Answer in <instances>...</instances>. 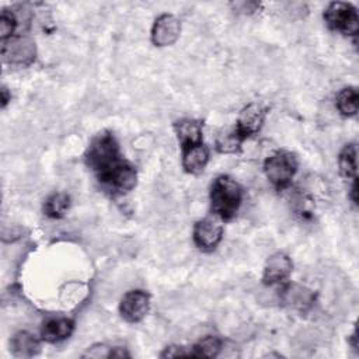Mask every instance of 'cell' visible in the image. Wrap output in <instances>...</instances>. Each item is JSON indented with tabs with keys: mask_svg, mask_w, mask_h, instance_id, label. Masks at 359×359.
<instances>
[{
	"mask_svg": "<svg viewBox=\"0 0 359 359\" xmlns=\"http://www.w3.org/2000/svg\"><path fill=\"white\" fill-rule=\"evenodd\" d=\"M243 199V189L229 175H219L210 187V206L222 220H230L238 210Z\"/></svg>",
	"mask_w": 359,
	"mask_h": 359,
	"instance_id": "6da1fadb",
	"label": "cell"
},
{
	"mask_svg": "<svg viewBox=\"0 0 359 359\" xmlns=\"http://www.w3.org/2000/svg\"><path fill=\"white\" fill-rule=\"evenodd\" d=\"M121 161L119 146L111 132H101L91 140L86 153V163L97 177L109 171Z\"/></svg>",
	"mask_w": 359,
	"mask_h": 359,
	"instance_id": "7a4b0ae2",
	"label": "cell"
},
{
	"mask_svg": "<svg viewBox=\"0 0 359 359\" xmlns=\"http://www.w3.org/2000/svg\"><path fill=\"white\" fill-rule=\"evenodd\" d=\"M297 171V160L290 151L279 150L271 154L264 163V172L268 181L282 189L289 185Z\"/></svg>",
	"mask_w": 359,
	"mask_h": 359,
	"instance_id": "3957f363",
	"label": "cell"
},
{
	"mask_svg": "<svg viewBox=\"0 0 359 359\" xmlns=\"http://www.w3.org/2000/svg\"><path fill=\"white\" fill-rule=\"evenodd\" d=\"M324 20L332 31L344 35H356L359 28L358 11L351 3L334 1L328 4L324 11Z\"/></svg>",
	"mask_w": 359,
	"mask_h": 359,
	"instance_id": "277c9868",
	"label": "cell"
},
{
	"mask_svg": "<svg viewBox=\"0 0 359 359\" xmlns=\"http://www.w3.org/2000/svg\"><path fill=\"white\" fill-rule=\"evenodd\" d=\"M36 46L35 42L25 35H14L13 38L1 42V56L8 65L28 66L35 60Z\"/></svg>",
	"mask_w": 359,
	"mask_h": 359,
	"instance_id": "5b68a950",
	"label": "cell"
},
{
	"mask_svg": "<svg viewBox=\"0 0 359 359\" xmlns=\"http://www.w3.org/2000/svg\"><path fill=\"white\" fill-rule=\"evenodd\" d=\"M97 178L105 188H108L114 194H126L136 187L137 172L130 163L122 160L114 168Z\"/></svg>",
	"mask_w": 359,
	"mask_h": 359,
	"instance_id": "8992f818",
	"label": "cell"
},
{
	"mask_svg": "<svg viewBox=\"0 0 359 359\" xmlns=\"http://www.w3.org/2000/svg\"><path fill=\"white\" fill-rule=\"evenodd\" d=\"M223 220L215 213L198 220L194 226V243L198 248L210 251L222 240L223 236Z\"/></svg>",
	"mask_w": 359,
	"mask_h": 359,
	"instance_id": "52a82bcc",
	"label": "cell"
},
{
	"mask_svg": "<svg viewBox=\"0 0 359 359\" xmlns=\"http://www.w3.org/2000/svg\"><path fill=\"white\" fill-rule=\"evenodd\" d=\"M150 309V296L147 292L135 289L123 294L119 303V313L128 323L142 321Z\"/></svg>",
	"mask_w": 359,
	"mask_h": 359,
	"instance_id": "ba28073f",
	"label": "cell"
},
{
	"mask_svg": "<svg viewBox=\"0 0 359 359\" xmlns=\"http://www.w3.org/2000/svg\"><path fill=\"white\" fill-rule=\"evenodd\" d=\"M181 32V22L172 14H161L151 28V42L156 46L172 45Z\"/></svg>",
	"mask_w": 359,
	"mask_h": 359,
	"instance_id": "9c48e42d",
	"label": "cell"
},
{
	"mask_svg": "<svg viewBox=\"0 0 359 359\" xmlns=\"http://www.w3.org/2000/svg\"><path fill=\"white\" fill-rule=\"evenodd\" d=\"M265 116H266V109L258 102H251L240 111L236 130L244 139H247L248 136L255 135L262 128L265 122Z\"/></svg>",
	"mask_w": 359,
	"mask_h": 359,
	"instance_id": "30bf717a",
	"label": "cell"
},
{
	"mask_svg": "<svg viewBox=\"0 0 359 359\" xmlns=\"http://www.w3.org/2000/svg\"><path fill=\"white\" fill-rule=\"evenodd\" d=\"M292 259L283 252H275L271 257H268L265 262L262 280L265 285L283 283L287 280L289 275L292 273Z\"/></svg>",
	"mask_w": 359,
	"mask_h": 359,
	"instance_id": "8fae6325",
	"label": "cell"
},
{
	"mask_svg": "<svg viewBox=\"0 0 359 359\" xmlns=\"http://www.w3.org/2000/svg\"><path fill=\"white\" fill-rule=\"evenodd\" d=\"M73 330H74L73 320L67 317H53V318H48L42 324L41 337L45 342L55 344L69 338Z\"/></svg>",
	"mask_w": 359,
	"mask_h": 359,
	"instance_id": "7c38bea8",
	"label": "cell"
},
{
	"mask_svg": "<svg viewBox=\"0 0 359 359\" xmlns=\"http://www.w3.org/2000/svg\"><path fill=\"white\" fill-rule=\"evenodd\" d=\"M314 293L300 285H286L282 290V302L290 309L306 310L314 303Z\"/></svg>",
	"mask_w": 359,
	"mask_h": 359,
	"instance_id": "4fadbf2b",
	"label": "cell"
},
{
	"mask_svg": "<svg viewBox=\"0 0 359 359\" xmlns=\"http://www.w3.org/2000/svg\"><path fill=\"white\" fill-rule=\"evenodd\" d=\"M175 135L182 149L202 143V123L196 119H181L174 125Z\"/></svg>",
	"mask_w": 359,
	"mask_h": 359,
	"instance_id": "5bb4252c",
	"label": "cell"
},
{
	"mask_svg": "<svg viewBox=\"0 0 359 359\" xmlns=\"http://www.w3.org/2000/svg\"><path fill=\"white\" fill-rule=\"evenodd\" d=\"M209 161V150L203 143L182 149V167L189 174H198L205 170Z\"/></svg>",
	"mask_w": 359,
	"mask_h": 359,
	"instance_id": "9a60e30c",
	"label": "cell"
},
{
	"mask_svg": "<svg viewBox=\"0 0 359 359\" xmlns=\"http://www.w3.org/2000/svg\"><path fill=\"white\" fill-rule=\"evenodd\" d=\"M41 351L39 339L28 331H18L11 338V352L17 358H32Z\"/></svg>",
	"mask_w": 359,
	"mask_h": 359,
	"instance_id": "2e32d148",
	"label": "cell"
},
{
	"mask_svg": "<svg viewBox=\"0 0 359 359\" xmlns=\"http://www.w3.org/2000/svg\"><path fill=\"white\" fill-rule=\"evenodd\" d=\"M359 94L356 87H345L337 95V108L345 116H355L358 114Z\"/></svg>",
	"mask_w": 359,
	"mask_h": 359,
	"instance_id": "e0dca14e",
	"label": "cell"
},
{
	"mask_svg": "<svg viewBox=\"0 0 359 359\" xmlns=\"http://www.w3.org/2000/svg\"><path fill=\"white\" fill-rule=\"evenodd\" d=\"M338 165H339V172L342 174V177H345L346 180H352L356 181V147L355 144L349 143L345 144L344 149L339 153L338 157Z\"/></svg>",
	"mask_w": 359,
	"mask_h": 359,
	"instance_id": "ac0fdd59",
	"label": "cell"
},
{
	"mask_svg": "<svg viewBox=\"0 0 359 359\" xmlns=\"http://www.w3.org/2000/svg\"><path fill=\"white\" fill-rule=\"evenodd\" d=\"M222 349V339L216 335H206L201 341H198L189 351V356L195 358H215L219 355Z\"/></svg>",
	"mask_w": 359,
	"mask_h": 359,
	"instance_id": "d6986e66",
	"label": "cell"
},
{
	"mask_svg": "<svg viewBox=\"0 0 359 359\" xmlns=\"http://www.w3.org/2000/svg\"><path fill=\"white\" fill-rule=\"evenodd\" d=\"M243 140L244 137L236 130V128L222 130L216 137V150L219 153H236L240 150Z\"/></svg>",
	"mask_w": 359,
	"mask_h": 359,
	"instance_id": "ffe728a7",
	"label": "cell"
},
{
	"mask_svg": "<svg viewBox=\"0 0 359 359\" xmlns=\"http://www.w3.org/2000/svg\"><path fill=\"white\" fill-rule=\"evenodd\" d=\"M70 206V199L66 194L57 192L50 195L43 205V212L46 216L53 217V219H59L62 216H65V213L67 212Z\"/></svg>",
	"mask_w": 359,
	"mask_h": 359,
	"instance_id": "44dd1931",
	"label": "cell"
},
{
	"mask_svg": "<svg viewBox=\"0 0 359 359\" xmlns=\"http://www.w3.org/2000/svg\"><path fill=\"white\" fill-rule=\"evenodd\" d=\"M18 20L14 14V11H8V10H3L1 15H0V36H1V42L7 41L10 38L14 36L15 29L18 28Z\"/></svg>",
	"mask_w": 359,
	"mask_h": 359,
	"instance_id": "7402d4cb",
	"label": "cell"
},
{
	"mask_svg": "<svg viewBox=\"0 0 359 359\" xmlns=\"http://www.w3.org/2000/svg\"><path fill=\"white\" fill-rule=\"evenodd\" d=\"M109 352H111V348H108L107 345H101V344H98V345H94V346H91L84 355H83V358H109Z\"/></svg>",
	"mask_w": 359,
	"mask_h": 359,
	"instance_id": "603a6c76",
	"label": "cell"
},
{
	"mask_svg": "<svg viewBox=\"0 0 359 359\" xmlns=\"http://www.w3.org/2000/svg\"><path fill=\"white\" fill-rule=\"evenodd\" d=\"M161 358H177V356H189V351L187 352L185 348L178 345H170L164 348V351L160 353Z\"/></svg>",
	"mask_w": 359,
	"mask_h": 359,
	"instance_id": "cb8c5ba5",
	"label": "cell"
},
{
	"mask_svg": "<svg viewBox=\"0 0 359 359\" xmlns=\"http://www.w3.org/2000/svg\"><path fill=\"white\" fill-rule=\"evenodd\" d=\"M130 355L123 348H111L109 358H129Z\"/></svg>",
	"mask_w": 359,
	"mask_h": 359,
	"instance_id": "d4e9b609",
	"label": "cell"
},
{
	"mask_svg": "<svg viewBox=\"0 0 359 359\" xmlns=\"http://www.w3.org/2000/svg\"><path fill=\"white\" fill-rule=\"evenodd\" d=\"M10 100H11V95L8 94V90L6 87H3L1 88V107L4 108Z\"/></svg>",
	"mask_w": 359,
	"mask_h": 359,
	"instance_id": "484cf974",
	"label": "cell"
},
{
	"mask_svg": "<svg viewBox=\"0 0 359 359\" xmlns=\"http://www.w3.org/2000/svg\"><path fill=\"white\" fill-rule=\"evenodd\" d=\"M358 185H356V181H353V184H352V188H351V198H352V201H353V203L356 205L358 203Z\"/></svg>",
	"mask_w": 359,
	"mask_h": 359,
	"instance_id": "4316f807",
	"label": "cell"
}]
</instances>
